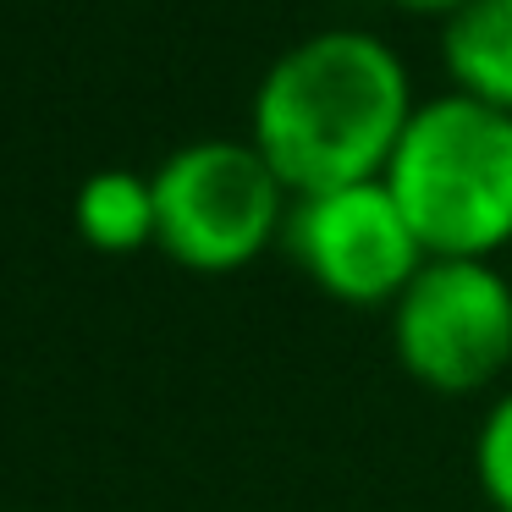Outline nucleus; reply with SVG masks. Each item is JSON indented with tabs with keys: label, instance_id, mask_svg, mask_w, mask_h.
<instances>
[{
	"label": "nucleus",
	"instance_id": "nucleus-7",
	"mask_svg": "<svg viewBox=\"0 0 512 512\" xmlns=\"http://www.w3.org/2000/svg\"><path fill=\"white\" fill-rule=\"evenodd\" d=\"M72 226L94 254H144V248H155V182L127 166L94 171L72 193Z\"/></svg>",
	"mask_w": 512,
	"mask_h": 512
},
{
	"label": "nucleus",
	"instance_id": "nucleus-9",
	"mask_svg": "<svg viewBox=\"0 0 512 512\" xmlns=\"http://www.w3.org/2000/svg\"><path fill=\"white\" fill-rule=\"evenodd\" d=\"M391 6H402V12H413V17H452L457 6H468V0H391Z\"/></svg>",
	"mask_w": 512,
	"mask_h": 512
},
{
	"label": "nucleus",
	"instance_id": "nucleus-2",
	"mask_svg": "<svg viewBox=\"0 0 512 512\" xmlns=\"http://www.w3.org/2000/svg\"><path fill=\"white\" fill-rule=\"evenodd\" d=\"M386 188L424 254L496 259L512 248V116L446 89L419 100L386 160Z\"/></svg>",
	"mask_w": 512,
	"mask_h": 512
},
{
	"label": "nucleus",
	"instance_id": "nucleus-8",
	"mask_svg": "<svg viewBox=\"0 0 512 512\" xmlns=\"http://www.w3.org/2000/svg\"><path fill=\"white\" fill-rule=\"evenodd\" d=\"M474 479L496 512H512V386L490 397L474 430Z\"/></svg>",
	"mask_w": 512,
	"mask_h": 512
},
{
	"label": "nucleus",
	"instance_id": "nucleus-3",
	"mask_svg": "<svg viewBox=\"0 0 512 512\" xmlns=\"http://www.w3.org/2000/svg\"><path fill=\"white\" fill-rule=\"evenodd\" d=\"M155 248L182 270L232 276L281 248L292 188L248 138H193L155 171Z\"/></svg>",
	"mask_w": 512,
	"mask_h": 512
},
{
	"label": "nucleus",
	"instance_id": "nucleus-4",
	"mask_svg": "<svg viewBox=\"0 0 512 512\" xmlns=\"http://www.w3.org/2000/svg\"><path fill=\"white\" fill-rule=\"evenodd\" d=\"M391 347L408 380L441 397L501 391L512 369V281L496 259L430 254L391 303Z\"/></svg>",
	"mask_w": 512,
	"mask_h": 512
},
{
	"label": "nucleus",
	"instance_id": "nucleus-5",
	"mask_svg": "<svg viewBox=\"0 0 512 512\" xmlns=\"http://www.w3.org/2000/svg\"><path fill=\"white\" fill-rule=\"evenodd\" d=\"M281 248L314 292L347 309H391L397 292L430 259L402 204L391 199L386 177L292 193Z\"/></svg>",
	"mask_w": 512,
	"mask_h": 512
},
{
	"label": "nucleus",
	"instance_id": "nucleus-1",
	"mask_svg": "<svg viewBox=\"0 0 512 512\" xmlns=\"http://www.w3.org/2000/svg\"><path fill=\"white\" fill-rule=\"evenodd\" d=\"M413 105L397 45L369 28H314L265 67L248 105V144L292 193L369 182L386 171Z\"/></svg>",
	"mask_w": 512,
	"mask_h": 512
},
{
	"label": "nucleus",
	"instance_id": "nucleus-6",
	"mask_svg": "<svg viewBox=\"0 0 512 512\" xmlns=\"http://www.w3.org/2000/svg\"><path fill=\"white\" fill-rule=\"evenodd\" d=\"M446 83L512 116V0H468L441 23Z\"/></svg>",
	"mask_w": 512,
	"mask_h": 512
}]
</instances>
